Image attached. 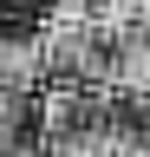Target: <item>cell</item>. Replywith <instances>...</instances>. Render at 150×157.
Returning a JSON list of instances; mask_svg holds the SVG:
<instances>
[{
    "label": "cell",
    "instance_id": "1",
    "mask_svg": "<svg viewBox=\"0 0 150 157\" xmlns=\"http://www.w3.org/2000/svg\"><path fill=\"white\" fill-rule=\"evenodd\" d=\"M46 78V46L39 39H0V98L33 92Z\"/></svg>",
    "mask_w": 150,
    "mask_h": 157
},
{
    "label": "cell",
    "instance_id": "2",
    "mask_svg": "<svg viewBox=\"0 0 150 157\" xmlns=\"http://www.w3.org/2000/svg\"><path fill=\"white\" fill-rule=\"evenodd\" d=\"M13 137H20V111L13 98H0V151H13Z\"/></svg>",
    "mask_w": 150,
    "mask_h": 157
},
{
    "label": "cell",
    "instance_id": "3",
    "mask_svg": "<svg viewBox=\"0 0 150 157\" xmlns=\"http://www.w3.org/2000/svg\"><path fill=\"white\" fill-rule=\"evenodd\" d=\"M0 157H20V151H0Z\"/></svg>",
    "mask_w": 150,
    "mask_h": 157
}]
</instances>
